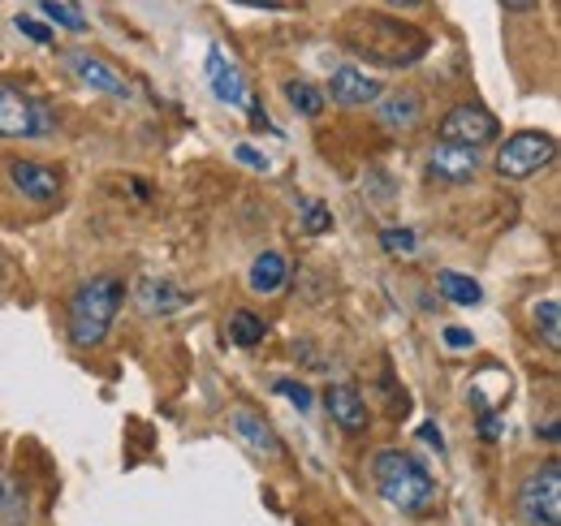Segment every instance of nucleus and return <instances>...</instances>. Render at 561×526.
Segmentation results:
<instances>
[{
	"label": "nucleus",
	"instance_id": "obj_1",
	"mask_svg": "<svg viewBox=\"0 0 561 526\" xmlns=\"http://www.w3.org/2000/svg\"><path fill=\"white\" fill-rule=\"evenodd\" d=\"M342 39L354 53L371 57L376 66H415L427 53V35L420 26H411L402 18H389V13H354L342 26Z\"/></svg>",
	"mask_w": 561,
	"mask_h": 526
},
{
	"label": "nucleus",
	"instance_id": "obj_2",
	"mask_svg": "<svg viewBox=\"0 0 561 526\" xmlns=\"http://www.w3.org/2000/svg\"><path fill=\"white\" fill-rule=\"evenodd\" d=\"M126 285L117 276H91L73 289L70 298V341L78 350H95L104 345V336L113 329L117 311H122Z\"/></svg>",
	"mask_w": 561,
	"mask_h": 526
},
{
	"label": "nucleus",
	"instance_id": "obj_3",
	"mask_svg": "<svg viewBox=\"0 0 561 526\" xmlns=\"http://www.w3.org/2000/svg\"><path fill=\"white\" fill-rule=\"evenodd\" d=\"M371 474H376L380 496L402 514H423L436 501V479L423 470V461L402 449H380L371 461Z\"/></svg>",
	"mask_w": 561,
	"mask_h": 526
},
{
	"label": "nucleus",
	"instance_id": "obj_4",
	"mask_svg": "<svg viewBox=\"0 0 561 526\" xmlns=\"http://www.w3.org/2000/svg\"><path fill=\"white\" fill-rule=\"evenodd\" d=\"M553 156H558L553 134L518 130L501 142V151H496V173H501V178H510V182H523V178L540 173L545 164H553Z\"/></svg>",
	"mask_w": 561,
	"mask_h": 526
},
{
	"label": "nucleus",
	"instance_id": "obj_5",
	"mask_svg": "<svg viewBox=\"0 0 561 526\" xmlns=\"http://www.w3.org/2000/svg\"><path fill=\"white\" fill-rule=\"evenodd\" d=\"M518 510L531 526H561V466L545 461L518 488Z\"/></svg>",
	"mask_w": 561,
	"mask_h": 526
},
{
	"label": "nucleus",
	"instance_id": "obj_6",
	"mask_svg": "<svg viewBox=\"0 0 561 526\" xmlns=\"http://www.w3.org/2000/svg\"><path fill=\"white\" fill-rule=\"evenodd\" d=\"M53 126L57 122L39 100L18 91L13 82H0V138H44Z\"/></svg>",
	"mask_w": 561,
	"mask_h": 526
},
{
	"label": "nucleus",
	"instance_id": "obj_7",
	"mask_svg": "<svg viewBox=\"0 0 561 526\" xmlns=\"http://www.w3.org/2000/svg\"><path fill=\"white\" fill-rule=\"evenodd\" d=\"M501 134L496 126V117H492L489 108H480V104H458V108H449L445 117H440V126H436V138L440 142H458V147H484Z\"/></svg>",
	"mask_w": 561,
	"mask_h": 526
},
{
	"label": "nucleus",
	"instance_id": "obj_8",
	"mask_svg": "<svg viewBox=\"0 0 561 526\" xmlns=\"http://www.w3.org/2000/svg\"><path fill=\"white\" fill-rule=\"evenodd\" d=\"M476 169H480V151H476V147L436 142V147L427 151V173H432V182H440V186H462V182L476 178Z\"/></svg>",
	"mask_w": 561,
	"mask_h": 526
},
{
	"label": "nucleus",
	"instance_id": "obj_9",
	"mask_svg": "<svg viewBox=\"0 0 561 526\" xmlns=\"http://www.w3.org/2000/svg\"><path fill=\"white\" fill-rule=\"evenodd\" d=\"M66 69H70L82 87L104 91V95H113V100H130V95H135V87H130L117 69L108 66V61H100V57H91V53H66Z\"/></svg>",
	"mask_w": 561,
	"mask_h": 526
},
{
	"label": "nucleus",
	"instance_id": "obj_10",
	"mask_svg": "<svg viewBox=\"0 0 561 526\" xmlns=\"http://www.w3.org/2000/svg\"><path fill=\"white\" fill-rule=\"evenodd\" d=\"M9 186L31 203H53L61 195V173L39 160H9Z\"/></svg>",
	"mask_w": 561,
	"mask_h": 526
},
{
	"label": "nucleus",
	"instance_id": "obj_11",
	"mask_svg": "<svg viewBox=\"0 0 561 526\" xmlns=\"http://www.w3.org/2000/svg\"><path fill=\"white\" fill-rule=\"evenodd\" d=\"M376 122L389 134H411L423 126V95L415 87H398L376 100Z\"/></svg>",
	"mask_w": 561,
	"mask_h": 526
},
{
	"label": "nucleus",
	"instance_id": "obj_12",
	"mask_svg": "<svg viewBox=\"0 0 561 526\" xmlns=\"http://www.w3.org/2000/svg\"><path fill=\"white\" fill-rule=\"evenodd\" d=\"M229 427H233V436H238L251 454H260V458H285V445H280V436L273 432V423H268L264 414H255V410H247V405H233V410H229Z\"/></svg>",
	"mask_w": 561,
	"mask_h": 526
},
{
	"label": "nucleus",
	"instance_id": "obj_13",
	"mask_svg": "<svg viewBox=\"0 0 561 526\" xmlns=\"http://www.w3.org/2000/svg\"><path fill=\"white\" fill-rule=\"evenodd\" d=\"M329 95H333V104H342V108H367V104L380 100V82H371L363 69L337 66L333 78H329Z\"/></svg>",
	"mask_w": 561,
	"mask_h": 526
},
{
	"label": "nucleus",
	"instance_id": "obj_14",
	"mask_svg": "<svg viewBox=\"0 0 561 526\" xmlns=\"http://www.w3.org/2000/svg\"><path fill=\"white\" fill-rule=\"evenodd\" d=\"M324 405H329L333 423L346 427V432H367V423H371L367 401H363V393H358L354 385H333V389L324 393Z\"/></svg>",
	"mask_w": 561,
	"mask_h": 526
},
{
	"label": "nucleus",
	"instance_id": "obj_15",
	"mask_svg": "<svg viewBox=\"0 0 561 526\" xmlns=\"http://www.w3.org/2000/svg\"><path fill=\"white\" fill-rule=\"evenodd\" d=\"M208 82H211V95L220 104H247V82H242V69L233 61H225L220 48H208Z\"/></svg>",
	"mask_w": 561,
	"mask_h": 526
},
{
	"label": "nucleus",
	"instance_id": "obj_16",
	"mask_svg": "<svg viewBox=\"0 0 561 526\" xmlns=\"http://www.w3.org/2000/svg\"><path fill=\"white\" fill-rule=\"evenodd\" d=\"M436 289H440V298H449L454 307H480L484 302V289H480V281L476 276H462V272H436Z\"/></svg>",
	"mask_w": 561,
	"mask_h": 526
},
{
	"label": "nucleus",
	"instance_id": "obj_17",
	"mask_svg": "<svg viewBox=\"0 0 561 526\" xmlns=\"http://www.w3.org/2000/svg\"><path fill=\"white\" fill-rule=\"evenodd\" d=\"M135 298H139L142 316H169V311H178L186 302L169 281H142L139 289H135Z\"/></svg>",
	"mask_w": 561,
	"mask_h": 526
},
{
	"label": "nucleus",
	"instance_id": "obj_18",
	"mask_svg": "<svg viewBox=\"0 0 561 526\" xmlns=\"http://www.w3.org/2000/svg\"><path fill=\"white\" fill-rule=\"evenodd\" d=\"M285 285V255L280 251H264L251 263V289L255 294H277Z\"/></svg>",
	"mask_w": 561,
	"mask_h": 526
},
{
	"label": "nucleus",
	"instance_id": "obj_19",
	"mask_svg": "<svg viewBox=\"0 0 561 526\" xmlns=\"http://www.w3.org/2000/svg\"><path fill=\"white\" fill-rule=\"evenodd\" d=\"M531 320H536V336L558 354L561 350V302L558 298H545L531 307Z\"/></svg>",
	"mask_w": 561,
	"mask_h": 526
},
{
	"label": "nucleus",
	"instance_id": "obj_20",
	"mask_svg": "<svg viewBox=\"0 0 561 526\" xmlns=\"http://www.w3.org/2000/svg\"><path fill=\"white\" fill-rule=\"evenodd\" d=\"M264 336H268V324H264L255 311H233V316H229V341H233V345H247V350H251V345H260Z\"/></svg>",
	"mask_w": 561,
	"mask_h": 526
},
{
	"label": "nucleus",
	"instance_id": "obj_21",
	"mask_svg": "<svg viewBox=\"0 0 561 526\" xmlns=\"http://www.w3.org/2000/svg\"><path fill=\"white\" fill-rule=\"evenodd\" d=\"M0 514L9 518V526L26 523V492H22V483L9 479V474H0Z\"/></svg>",
	"mask_w": 561,
	"mask_h": 526
},
{
	"label": "nucleus",
	"instance_id": "obj_22",
	"mask_svg": "<svg viewBox=\"0 0 561 526\" xmlns=\"http://www.w3.org/2000/svg\"><path fill=\"white\" fill-rule=\"evenodd\" d=\"M285 100H289L302 117H320V113H324V95H320L311 82H289V87H285Z\"/></svg>",
	"mask_w": 561,
	"mask_h": 526
},
{
	"label": "nucleus",
	"instance_id": "obj_23",
	"mask_svg": "<svg viewBox=\"0 0 561 526\" xmlns=\"http://www.w3.org/2000/svg\"><path fill=\"white\" fill-rule=\"evenodd\" d=\"M380 247H385L389 255L407 260V255H415V233H411V229H385V233H380Z\"/></svg>",
	"mask_w": 561,
	"mask_h": 526
},
{
	"label": "nucleus",
	"instance_id": "obj_24",
	"mask_svg": "<svg viewBox=\"0 0 561 526\" xmlns=\"http://www.w3.org/2000/svg\"><path fill=\"white\" fill-rule=\"evenodd\" d=\"M44 13L53 18V22H61V26H70V31H87V18H78L70 4H57V0H44Z\"/></svg>",
	"mask_w": 561,
	"mask_h": 526
},
{
	"label": "nucleus",
	"instance_id": "obj_25",
	"mask_svg": "<svg viewBox=\"0 0 561 526\" xmlns=\"http://www.w3.org/2000/svg\"><path fill=\"white\" fill-rule=\"evenodd\" d=\"M13 26H18L26 39H35L39 48H48V44H53V31H48V26H39V22H31V18H22V13L13 18Z\"/></svg>",
	"mask_w": 561,
	"mask_h": 526
},
{
	"label": "nucleus",
	"instance_id": "obj_26",
	"mask_svg": "<svg viewBox=\"0 0 561 526\" xmlns=\"http://www.w3.org/2000/svg\"><path fill=\"white\" fill-rule=\"evenodd\" d=\"M302 211H307V233H324V229H329V220H333L324 203H307Z\"/></svg>",
	"mask_w": 561,
	"mask_h": 526
},
{
	"label": "nucleus",
	"instance_id": "obj_27",
	"mask_svg": "<svg viewBox=\"0 0 561 526\" xmlns=\"http://www.w3.org/2000/svg\"><path fill=\"white\" fill-rule=\"evenodd\" d=\"M277 393H285L298 410H307L311 405V389L307 385H294V380H277Z\"/></svg>",
	"mask_w": 561,
	"mask_h": 526
},
{
	"label": "nucleus",
	"instance_id": "obj_28",
	"mask_svg": "<svg viewBox=\"0 0 561 526\" xmlns=\"http://www.w3.org/2000/svg\"><path fill=\"white\" fill-rule=\"evenodd\" d=\"M445 345L449 350H467V345H476V336L467 329H445Z\"/></svg>",
	"mask_w": 561,
	"mask_h": 526
},
{
	"label": "nucleus",
	"instance_id": "obj_29",
	"mask_svg": "<svg viewBox=\"0 0 561 526\" xmlns=\"http://www.w3.org/2000/svg\"><path fill=\"white\" fill-rule=\"evenodd\" d=\"M238 160H242V164H251V169H268V160H264V156H255V147H247V142L238 147Z\"/></svg>",
	"mask_w": 561,
	"mask_h": 526
},
{
	"label": "nucleus",
	"instance_id": "obj_30",
	"mask_svg": "<svg viewBox=\"0 0 561 526\" xmlns=\"http://www.w3.org/2000/svg\"><path fill=\"white\" fill-rule=\"evenodd\" d=\"M505 4V13H531L536 9V0H501Z\"/></svg>",
	"mask_w": 561,
	"mask_h": 526
},
{
	"label": "nucleus",
	"instance_id": "obj_31",
	"mask_svg": "<svg viewBox=\"0 0 561 526\" xmlns=\"http://www.w3.org/2000/svg\"><path fill=\"white\" fill-rule=\"evenodd\" d=\"M480 432H484L489 441H496V436H501V419H496V414H484V427H480Z\"/></svg>",
	"mask_w": 561,
	"mask_h": 526
},
{
	"label": "nucleus",
	"instance_id": "obj_32",
	"mask_svg": "<svg viewBox=\"0 0 561 526\" xmlns=\"http://www.w3.org/2000/svg\"><path fill=\"white\" fill-rule=\"evenodd\" d=\"M423 441H427V445H436V449H445V441H440L436 423H423Z\"/></svg>",
	"mask_w": 561,
	"mask_h": 526
},
{
	"label": "nucleus",
	"instance_id": "obj_33",
	"mask_svg": "<svg viewBox=\"0 0 561 526\" xmlns=\"http://www.w3.org/2000/svg\"><path fill=\"white\" fill-rule=\"evenodd\" d=\"M242 4H255V9H277L280 0H242Z\"/></svg>",
	"mask_w": 561,
	"mask_h": 526
},
{
	"label": "nucleus",
	"instance_id": "obj_34",
	"mask_svg": "<svg viewBox=\"0 0 561 526\" xmlns=\"http://www.w3.org/2000/svg\"><path fill=\"white\" fill-rule=\"evenodd\" d=\"M389 4H398V9H415V4H423V0H389Z\"/></svg>",
	"mask_w": 561,
	"mask_h": 526
}]
</instances>
